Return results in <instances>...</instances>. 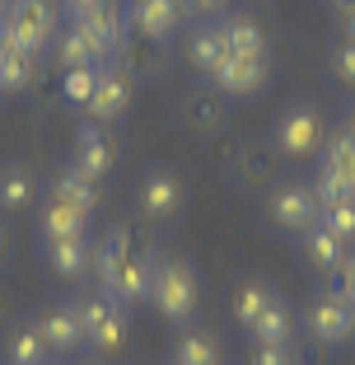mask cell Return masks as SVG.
<instances>
[{
	"label": "cell",
	"instance_id": "1",
	"mask_svg": "<svg viewBox=\"0 0 355 365\" xmlns=\"http://www.w3.org/2000/svg\"><path fill=\"white\" fill-rule=\"evenodd\" d=\"M201 300V281L196 267L178 253H154V277H150V304L169 323H187Z\"/></svg>",
	"mask_w": 355,
	"mask_h": 365
},
{
	"label": "cell",
	"instance_id": "2",
	"mask_svg": "<svg viewBox=\"0 0 355 365\" xmlns=\"http://www.w3.org/2000/svg\"><path fill=\"white\" fill-rule=\"evenodd\" d=\"M0 24L38 61L43 52H52L56 33H61V0H10L5 14H0Z\"/></svg>",
	"mask_w": 355,
	"mask_h": 365
},
{
	"label": "cell",
	"instance_id": "3",
	"mask_svg": "<svg viewBox=\"0 0 355 365\" xmlns=\"http://www.w3.org/2000/svg\"><path fill=\"white\" fill-rule=\"evenodd\" d=\"M323 140H327V122L309 98H295V103H285L276 113L271 145L280 150V160H309V155L323 150Z\"/></svg>",
	"mask_w": 355,
	"mask_h": 365
},
{
	"label": "cell",
	"instance_id": "4",
	"mask_svg": "<svg viewBox=\"0 0 355 365\" xmlns=\"http://www.w3.org/2000/svg\"><path fill=\"white\" fill-rule=\"evenodd\" d=\"M309 333L318 346H346L355 337V295L341 286H327L309 304Z\"/></svg>",
	"mask_w": 355,
	"mask_h": 365
},
{
	"label": "cell",
	"instance_id": "5",
	"mask_svg": "<svg viewBox=\"0 0 355 365\" xmlns=\"http://www.w3.org/2000/svg\"><path fill=\"white\" fill-rule=\"evenodd\" d=\"M75 314L80 323H85V342L94 346V351H117L122 337H127V309H122L117 300H108L103 290H85V295H75Z\"/></svg>",
	"mask_w": 355,
	"mask_h": 365
},
{
	"label": "cell",
	"instance_id": "6",
	"mask_svg": "<svg viewBox=\"0 0 355 365\" xmlns=\"http://www.w3.org/2000/svg\"><path fill=\"white\" fill-rule=\"evenodd\" d=\"M267 215L280 230H290V235H309L323 220V206H318L313 182H276L271 187V202H267Z\"/></svg>",
	"mask_w": 355,
	"mask_h": 365
},
{
	"label": "cell",
	"instance_id": "7",
	"mask_svg": "<svg viewBox=\"0 0 355 365\" xmlns=\"http://www.w3.org/2000/svg\"><path fill=\"white\" fill-rule=\"evenodd\" d=\"M70 24L94 43V52L103 56V61H112V56L122 52V43H127V33H131L127 29V10H122L117 0H94L89 10L70 14Z\"/></svg>",
	"mask_w": 355,
	"mask_h": 365
},
{
	"label": "cell",
	"instance_id": "8",
	"mask_svg": "<svg viewBox=\"0 0 355 365\" xmlns=\"http://www.w3.org/2000/svg\"><path fill=\"white\" fill-rule=\"evenodd\" d=\"M136 211L145 220H173L183 211V178L169 164H150L136 182Z\"/></svg>",
	"mask_w": 355,
	"mask_h": 365
},
{
	"label": "cell",
	"instance_id": "9",
	"mask_svg": "<svg viewBox=\"0 0 355 365\" xmlns=\"http://www.w3.org/2000/svg\"><path fill=\"white\" fill-rule=\"evenodd\" d=\"M70 169L85 173V178L103 182L112 169H117V140L103 122H85L75 131V145H70Z\"/></svg>",
	"mask_w": 355,
	"mask_h": 365
},
{
	"label": "cell",
	"instance_id": "10",
	"mask_svg": "<svg viewBox=\"0 0 355 365\" xmlns=\"http://www.w3.org/2000/svg\"><path fill=\"white\" fill-rule=\"evenodd\" d=\"M183 24H187V0H131L127 5V29L145 43H169Z\"/></svg>",
	"mask_w": 355,
	"mask_h": 365
},
{
	"label": "cell",
	"instance_id": "11",
	"mask_svg": "<svg viewBox=\"0 0 355 365\" xmlns=\"http://www.w3.org/2000/svg\"><path fill=\"white\" fill-rule=\"evenodd\" d=\"M131 108V76L122 71V66H98V89H94V98H89V122H103V127H112V122L122 118Z\"/></svg>",
	"mask_w": 355,
	"mask_h": 365
},
{
	"label": "cell",
	"instance_id": "12",
	"mask_svg": "<svg viewBox=\"0 0 355 365\" xmlns=\"http://www.w3.org/2000/svg\"><path fill=\"white\" fill-rule=\"evenodd\" d=\"M38 333L47 337V346H52V356H75V351H85V323H80V314H75V304L65 300V304H52V309L38 319Z\"/></svg>",
	"mask_w": 355,
	"mask_h": 365
},
{
	"label": "cell",
	"instance_id": "13",
	"mask_svg": "<svg viewBox=\"0 0 355 365\" xmlns=\"http://www.w3.org/2000/svg\"><path fill=\"white\" fill-rule=\"evenodd\" d=\"M136 253H140L136 230H131V225H112L108 235L94 244V262H89V267H94V281H98V286H103V281H112L131 258H136Z\"/></svg>",
	"mask_w": 355,
	"mask_h": 365
},
{
	"label": "cell",
	"instance_id": "14",
	"mask_svg": "<svg viewBox=\"0 0 355 365\" xmlns=\"http://www.w3.org/2000/svg\"><path fill=\"white\" fill-rule=\"evenodd\" d=\"M187 52H192V66L201 71L206 80L216 76L220 66L229 61V43H225V29H220V19H196L192 33H187Z\"/></svg>",
	"mask_w": 355,
	"mask_h": 365
},
{
	"label": "cell",
	"instance_id": "15",
	"mask_svg": "<svg viewBox=\"0 0 355 365\" xmlns=\"http://www.w3.org/2000/svg\"><path fill=\"white\" fill-rule=\"evenodd\" d=\"M43 253H47V267L56 272V277L75 281L89 272V262H94V244H89V235H61V239H43Z\"/></svg>",
	"mask_w": 355,
	"mask_h": 365
},
{
	"label": "cell",
	"instance_id": "16",
	"mask_svg": "<svg viewBox=\"0 0 355 365\" xmlns=\"http://www.w3.org/2000/svg\"><path fill=\"white\" fill-rule=\"evenodd\" d=\"M267 61H248V56H229L225 66H220L216 76H211V85L220 89L225 98H243V94H258L262 85H267Z\"/></svg>",
	"mask_w": 355,
	"mask_h": 365
},
{
	"label": "cell",
	"instance_id": "17",
	"mask_svg": "<svg viewBox=\"0 0 355 365\" xmlns=\"http://www.w3.org/2000/svg\"><path fill=\"white\" fill-rule=\"evenodd\" d=\"M33 197H38V178H33L28 164H19V160L0 164V215H19V211H28Z\"/></svg>",
	"mask_w": 355,
	"mask_h": 365
},
{
	"label": "cell",
	"instance_id": "18",
	"mask_svg": "<svg viewBox=\"0 0 355 365\" xmlns=\"http://www.w3.org/2000/svg\"><path fill=\"white\" fill-rule=\"evenodd\" d=\"M33 71H38V61H33V56L10 38V29L0 24V94H19V89H28Z\"/></svg>",
	"mask_w": 355,
	"mask_h": 365
},
{
	"label": "cell",
	"instance_id": "19",
	"mask_svg": "<svg viewBox=\"0 0 355 365\" xmlns=\"http://www.w3.org/2000/svg\"><path fill=\"white\" fill-rule=\"evenodd\" d=\"M52 202H61V206H70V211H80V215H94V206H98V182L94 178H85V173H75L70 164H65L61 173L52 178Z\"/></svg>",
	"mask_w": 355,
	"mask_h": 365
},
{
	"label": "cell",
	"instance_id": "20",
	"mask_svg": "<svg viewBox=\"0 0 355 365\" xmlns=\"http://www.w3.org/2000/svg\"><path fill=\"white\" fill-rule=\"evenodd\" d=\"M220 29H225L229 56L267 61V33H262V24H258V19H248V14H234V19H220Z\"/></svg>",
	"mask_w": 355,
	"mask_h": 365
},
{
	"label": "cell",
	"instance_id": "21",
	"mask_svg": "<svg viewBox=\"0 0 355 365\" xmlns=\"http://www.w3.org/2000/svg\"><path fill=\"white\" fill-rule=\"evenodd\" d=\"M318 173L355 182V136L351 131H327L323 150H318Z\"/></svg>",
	"mask_w": 355,
	"mask_h": 365
},
{
	"label": "cell",
	"instance_id": "22",
	"mask_svg": "<svg viewBox=\"0 0 355 365\" xmlns=\"http://www.w3.org/2000/svg\"><path fill=\"white\" fill-rule=\"evenodd\" d=\"M52 361V346L38 333V323H19L5 342V365H47Z\"/></svg>",
	"mask_w": 355,
	"mask_h": 365
},
{
	"label": "cell",
	"instance_id": "23",
	"mask_svg": "<svg viewBox=\"0 0 355 365\" xmlns=\"http://www.w3.org/2000/svg\"><path fill=\"white\" fill-rule=\"evenodd\" d=\"M346 253H351V248H346L332 230H323V225H313L309 235H304V258H309L318 272H327V277H337V272H341Z\"/></svg>",
	"mask_w": 355,
	"mask_h": 365
},
{
	"label": "cell",
	"instance_id": "24",
	"mask_svg": "<svg viewBox=\"0 0 355 365\" xmlns=\"http://www.w3.org/2000/svg\"><path fill=\"white\" fill-rule=\"evenodd\" d=\"M243 333L253 337L258 346H290V342H295V319H290V304H285V300H276V304H271V309L262 314L258 323H253V328H243Z\"/></svg>",
	"mask_w": 355,
	"mask_h": 365
},
{
	"label": "cell",
	"instance_id": "25",
	"mask_svg": "<svg viewBox=\"0 0 355 365\" xmlns=\"http://www.w3.org/2000/svg\"><path fill=\"white\" fill-rule=\"evenodd\" d=\"M238 173H243L248 182H258V187L276 182L280 178V150H276V145H267V140L243 145V150H238Z\"/></svg>",
	"mask_w": 355,
	"mask_h": 365
},
{
	"label": "cell",
	"instance_id": "26",
	"mask_svg": "<svg viewBox=\"0 0 355 365\" xmlns=\"http://www.w3.org/2000/svg\"><path fill=\"white\" fill-rule=\"evenodd\" d=\"M173 365H220V342L206 328H183L173 337Z\"/></svg>",
	"mask_w": 355,
	"mask_h": 365
},
{
	"label": "cell",
	"instance_id": "27",
	"mask_svg": "<svg viewBox=\"0 0 355 365\" xmlns=\"http://www.w3.org/2000/svg\"><path fill=\"white\" fill-rule=\"evenodd\" d=\"M52 52H56V61H61V71H75V66H108L103 56L94 52V43H89L85 33L70 24V29H61L56 33V43H52Z\"/></svg>",
	"mask_w": 355,
	"mask_h": 365
},
{
	"label": "cell",
	"instance_id": "28",
	"mask_svg": "<svg viewBox=\"0 0 355 365\" xmlns=\"http://www.w3.org/2000/svg\"><path fill=\"white\" fill-rule=\"evenodd\" d=\"M276 300H280V295L267 286V281H243V286H238V295H234V319H238V328H253V323H258Z\"/></svg>",
	"mask_w": 355,
	"mask_h": 365
},
{
	"label": "cell",
	"instance_id": "29",
	"mask_svg": "<svg viewBox=\"0 0 355 365\" xmlns=\"http://www.w3.org/2000/svg\"><path fill=\"white\" fill-rule=\"evenodd\" d=\"M220 89L211 85V89H196L192 98H187V122H192L196 131H211V136H216L220 127H225V103H220Z\"/></svg>",
	"mask_w": 355,
	"mask_h": 365
},
{
	"label": "cell",
	"instance_id": "30",
	"mask_svg": "<svg viewBox=\"0 0 355 365\" xmlns=\"http://www.w3.org/2000/svg\"><path fill=\"white\" fill-rule=\"evenodd\" d=\"M38 230H43V239L85 235V230H89V215H80V211H70V206H61V202H52V197H47L43 215H38Z\"/></svg>",
	"mask_w": 355,
	"mask_h": 365
},
{
	"label": "cell",
	"instance_id": "31",
	"mask_svg": "<svg viewBox=\"0 0 355 365\" xmlns=\"http://www.w3.org/2000/svg\"><path fill=\"white\" fill-rule=\"evenodd\" d=\"M98 89V66H75V71H61V98L70 108H89Z\"/></svg>",
	"mask_w": 355,
	"mask_h": 365
},
{
	"label": "cell",
	"instance_id": "32",
	"mask_svg": "<svg viewBox=\"0 0 355 365\" xmlns=\"http://www.w3.org/2000/svg\"><path fill=\"white\" fill-rule=\"evenodd\" d=\"M313 192H318V206H323V211H332V206L355 202V182H346V178H327V173H318V178H313Z\"/></svg>",
	"mask_w": 355,
	"mask_h": 365
},
{
	"label": "cell",
	"instance_id": "33",
	"mask_svg": "<svg viewBox=\"0 0 355 365\" xmlns=\"http://www.w3.org/2000/svg\"><path fill=\"white\" fill-rule=\"evenodd\" d=\"M323 230H332L337 239H341L346 248L355 244V202H346V206H332V211H323V220H318Z\"/></svg>",
	"mask_w": 355,
	"mask_h": 365
},
{
	"label": "cell",
	"instance_id": "34",
	"mask_svg": "<svg viewBox=\"0 0 355 365\" xmlns=\"http://www.w3.org/2000/svg\"><path fill=\"white\" fill-rule=\"evenodd\" d=\"M332 76L341 80L346 89H355V43H351V38L332 52Z\"/></svg>",
	"mask_w": 355,
	"mask_h": 365
},
{
	"label": "cell",
	"instance_id": "35",
	"mask_svg": "<svg viewBox=\"0 0 355 365\" xmlns=\"http://www.w3.org/2000/svg\"><path fill=\"white\" fill-rule=\"evenodd\" d=\"M253 365H300V356H295V342L290 346H258Z\"/></svg>",
	"mask_w": 355,
	"mask_h": 365
},
{
	"label": "cell",
	"instance_id": "36",
	"mask_svg": "<svg viewBox=\"0 0 355 365\" xmlns=\"http://www.w3.org/2000/svg\"><path fill=\"white\" fill-rule=\"evenodd\" d=\"M225 5L229 0H187V14H196V19H220Z\"/></svg>",
	"mask_w": 355,
	"mask_h": 365
},
{
	"label": "cell",
	"instance_id": "37",
	"mask_svg": "<svg viewBox=\"0 0 355 365\" xmlns=\"http://www.w3.org/2000/svg\"><path fill=\"white\" fill-rule=\"evenodd\" d=\"M337 286H341V290H351V295H355V253H346L341 272H337Z\"/></svg>",
	"mask_w": 355,
	"mask_h": 365
},
{
	"label": "cell",
	"instance_id": "38",
	"mask_svg": "<svg viewBox=\"0 0 355 365\" xmlns=\"http://www.w3.org/2000/svg\"><path fill=\"white\" fill-rule=\"evenodd\" d=\"M89 5H94V0H61L65 14H80V10H89Z\"/></svg>",
	"mask_w": 355,
	"mask_h": 365
},
{
	"label": "cell",
	"instance_id": "39",
	"mask_svg": "<svg viewBox=\"0 0 355 365\" xmlns=\"http://www.w3.org/2000/svg\"><path fill=\"white\" fill-rule=\"evenodd\" d=\"M5 253H10V235H5V225H0V267H5Z\"/></svg>",
	"mask_w": 355,
	"mask_h": 365
},
{
	"label": "cell",
	"instance_id": "40",
	"mask_svg": "<svg viewBox=\"0 0 355 365\" xmlns=\"http://www.w3.org/2000/svg\"><path fill=\"white\" fill-rule=\"evenodd\" d=\"M346 131H351V136H355V103L346 108Z\"/></svg>",
	"mask_w": 355,
	"mask_h": 365
},
{
	"label": "cell",
	"instance_id": "41",
	"mask_svg": "<svg viewBox=\"0 0 355 365\" xmlns=\"http://www.w3.org/2000/svg\"><path fill=\"white\" fill-rule=\"evenodd\" d=\"M332 5H337L341 14H351V10H355V0H332Z\"/></svg>",
	"mask_w": 355,
	"mask_h": 365
},
{
	"label": "cell",
	"instance_id": "42",
	"mask_svg": "<svg viewBox=\"0 0 355 365\" xmlns=\"http://www.w3.org/2000/svg\"><path fill=\"white\" fill-rule=\"evenodd\" d=\"M346 38H351V43H355V24H346Z\"/></svg>",
	"mask_w": 355,
	"mask_h": 365
},
{
	"label": "cell",
	"instance_id": "43",
	"mask_svg": "<svg viewBox=\"0 0 355 365\" xmlns=\"http://www.w3.org/2000/svg\"><path fill=\"white\" fill-rule=\"evenodd\" d=\"M346 24H355V10H351V14H346Z\"/></svg>",
	"mask_w": 355,
	"mask_h": 365
},
{
	"label": "cell",
	"instance_id": "44",
	"mask_svg": "<svg viewBox=\"0 0 355 365\" xmlns=\"http://www.w3.org/2000/svg\"><path fill=\"white\" fill-rule=\"evenodd\" d=\"M47 365H52V361H47Z\"/></svg>",
	"mask_w": 355,
	"mask_h": 365
}]
</instances>
